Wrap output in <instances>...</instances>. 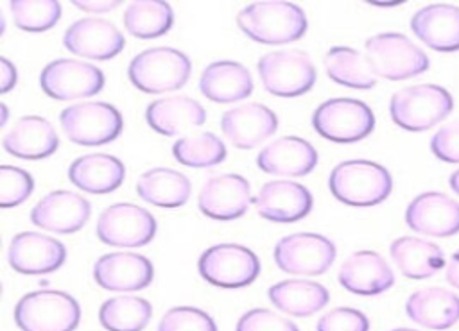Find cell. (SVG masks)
Returning a JSON list of instances; mask_svg holds the SVG:
<instances>
[{
  "label": "cell",
  "instance_id": "obj_1",
  "mask_svg": "<svg viewBox=\"0 0 459 331\" xmlns=\"http://www.w3.org/2000/svg\"><path fill=\"white\" fill-rule=\"evenodd\" d=\"M237 25L256 43L281 45L296 41L307 32V16L292 2L260 0L238 11Z\"/></svg>",
  "mask_w": 459,
  "mask_h": 331
},
{
  "label": "cell",
  "instance_id": "obj_2",
  "mask_svg": "<svg viewBox=\"0 0 459 331\" xmlns=\"http://www.w3.org/2000/svg\"><path fill=\"white\" fill-rule=\"evenodd\" d=\"M332 195L348 206L368 208L384 202L393 190V177L382 165L369 159L339 163L328 177Z\"/></svg>",
  "mask_w": 459,
  "mask_h": 331
},
{
  "label": "cell",
  "instance_id": "obj_3",
  "mask_svg": "<svg viewBox=\"0 0 459 331\" xmlns=\"http://www.w3.org/2000/svg\"><path fill=\"white\" fill-rule=\"evenodd\" d=\"M454 109L450 91L437 84H414L398 89L389 102L391 120L412 132L427 131L445 120Z\"/></svg>",
  "mask_w": 459,
  "mask_h": 331
},
{
  "label": "cell",
  "instance_id": "obj_4",
  "mask_svg": "<svg viewBox=\"0 0 459 331\" xmlns=\"http://www.w3.org/2000/svg\"><path fill=\"white\" fill-rule=\"evenodd\" d=\"M79 320V302L61 290L25 293L14 306V322L22 331H74Z\"/></svg>",
  "mask_w": 459,
  "mask_h": 331
},
{
  "label": "cell",
  "instance_id": "obj_5",
  "mask_svg": "<svg viewBox=\"0 0 459 331\" xmlns=\"http://www.w3.org/2000/svg\"><path fill=\"white\" fill-rule=\"evenodd\" d=\"M192 72L186 54L170 47H154L136 54L129 66L127 77L134 88L143 93H165L185 86Z\"/></svg>",
  "mask_w": 459,
  "mask_h": 331
},
{
  "label": "cell",
  "instance_id": "obj_6",
  "mask_svg": "<svg viewBox=\"0 0 459 331\" xmlns=\"http://www.w3.org/2000/svg\"><path fill=\"white\" fill-rule=\"evenodd\" d=\"M366 57L375 72L389 81H403L427 72V54L400 32H380L366 41Z\"/></svg>",
  "mask_w": 459,
  "mask_h": 331
},
{
  "label": "cell",
  "instance_id": "obj_7",
  "mask_svg": "<svg viewBox=\"0 0 459 331\" xmlns=\"http://www.w3.org/2000/svg\"><path fill=\"white\" fill-rule=\"evenodd\" d=\"M314 131L333 143H355L375 129L371 107L357 98H330L312 113Z\"/></svg>",
  "mask_w": 459,
  "mask_h": 331
},
{
  "label": "cell",
  "instance_id": "obj_8",
  "mask_svg": "<svg viewBox=\"0 0 459 331\" xmlns=\"http://www.w3.org/2000/svg\"><path fill=\"white\" fill-rule=\"evenodd\" d=\"M201 277L219 288H244L260 274L258 256L238 243H217L197 259Z\"/></svg>",
  "mask_w": 459,
  "mask_h": 331
},
{
  "label": "cell",
  "instance_id": "obj_9",
  "mask_svg": "<svg viewBox=\"0 0 459 331\" xmlns=\"http://www.w3.org/2000/svg\"><path fill=\"white\" fill-rule=\"evenodd\" d=\"M61 127L77 145H104L117 140L124 120L120 111L108 102H79L61 111Z\"/></svg>",
  "mask_w": 459,
  "mask_h": 331
},
{
  "label": "cell",
  "instance_id": "obj_10",
  "mask_svg": "<svg viewBox=\"0 0 459 331\" xmlns=\"http://www.w3.org/2000/svg\"><path fill=\"white\" fill-rule=\"evenodd\" d=\"M256 68L264 88L285 98L310 91L317 79L310 57L301 50L269 52L260 57Z\"/></svg>",
  "mask_w": 459,
  "mask_h": 331
},
{
  "label": "cell",
  "instance_id": "obj_11",
  "mask_svg": "<svg viewBox=\"0 0 459 331\" xmlns=\"http://www.w3.org/2000/svg\"><path fill=\"white\" fill-rule=\"evenodd\" d=\"M158 224L147 209L118 202L108 206L97 220V236L106 245L117 247H142L156 234Z\"/></svg>",
  "mask_w": 459,
  "mask_h": 331
},
{
  "label": "cell",
  "instance_id": "obj_12",
  "mask_svg": "<svg viewBox=\"0 0 459 331\" xmlns=\"http://www.w3.org/2000/svg\"><path fill=\"white\" fill-rule=\"evenodd\" d=\"M335 259V245L326 236L316 233H294L283 236L274 247V261L289 274L319 276Z\"/></svg>",
  "mask_w": 459,
  "mask_h": 331
},
{
  "label": "cell",
  "instance_id": "obj_13",
  "mask_svg": "<svg viewBox=\"0 0 459 331\" xmlns=\"http://www.w3.org/2000/svg\"><path fill=\"white\" fill-rule=\"evenodd\" d=\"M41 89L56 100L93 97L104 88L100 68L77 59H54L39 73Z\"/></svg>",
  "mask_w": 459,
  "mask_h": 331
},
{
  "label": "cell",
  "instance_id": "obj_14",
  "mask_svg": "<svg viewBox=\"0 0 459 331\" xmlns=\"http://www.w3.org/2000/svg\"><path fill=\"white\" fill-rule=\"evenodd\" d=\"M9 265L27 276L48 274L57 270L66 259L65 245L41 233L23 231L13 236L7 250Z\"/></svg>",
  "mask_w": 459,
  "mask_h": 331
},
{
  "label": "cell",
  "instance_id": "obj_15",
  "mask_svg": "<svg viewBox=\"0 0 459 331\" xmlns=\"http://www.w3.org/2000/svg\"><path fill=\"white\" fill-rule=\"evenodd\" d=\"M251 202H255L251 197V186L247 179L238 174L210 177L197 199L201 213L213 220L240 218Z\"/></svg>",
  "mask_w": 459,
  "mask_h": 331
},
{
  "label": "cell",
  "instance_id": "obj_16",
  "mask_svg": "<svg viewBox=\"0 0 459 331\" xmlns=\"http://www.w3.org/2000/svg\"><path fill=\"white\" fill-rule=\"evenodd\" d=\"M63 45L81 57L106 61L118 55L126 45L122 32L108 20L82 18L74 21L63 36Z\"/></svg>",
  "mask_w": 459,
  "mask_h": 331
},
{
  "label": "cell",
  "instance_id": "obj_17",
  "mask_svg": "<svg viewBox=\"0 0 459 331\" xmlns=\"http://www.w3.org/2000/svg\"><path fill=\"white\" fill-rule=\"evenodd\" d=\"M152 263L136 252H109L93 265V279L111 292H136L152 283Z\"/></svg>",
  "mask_w": 459,
  "mask_h": 331
},
{
  "label": "cell",
  "instance_id": "obj_18",
  "mask_svg": "<svg viewBox=\"0 0 459 331\" xmlns=\"http://www.w3.org/2000/svg\"><path fill=\"white\" fill-rule=\"evenodd\" d=\"M405 222L411 229L429 236L457 234L459 202L441 191L420 193L409 202Z\"/></svg>",
  "mask_w": 459,
  "mask_h": 331
},
{
  "label": "cell",
  "instance_id": "obj_19",
  "mask_svg": "<svg viewBox=\"0 0 459 331\" xmlns=\"http://www.w3.org/2000/svg\"><path fill=\"white\" fill-rule=\"evenodd\" d=\"M90 213L91 206L84 197L68 190H56L38 200L30 211V220L41 229L70 234L88 222Z\"/></svg>",
  "mask_w": 459,
  "mask_h": 331
},
{
  "label": "cell",
  "instance_id": "obj_20",
  "mask_svg": "<svg viewBox=\"0 0 459 331\" xmlns=\"http://www.w3.org/2000/svg\"><path fill=\"white\" fill-rule=\"evenodd\" d=\"M312 193L294 181L265 182L255 197L256 211L262 218L290 224L307 216L312 209Z\"/></svg>",
  "mask_w": 459,
  "mask_h": 331
},
{
  "label": "cell",
  "instance_id": "obj_21",
  "mask_svg": "<svg viewBox=\"0 0 459 331\" xmlns=\"http://www.w3.org/2000/svg\"><path fill=\"white\" fill-rule=\"evenodd\" d=\"M224 136L238 149H253L278 129L274 111L258 102H247L226 111L221 118Z\"/></svg>",
  "mask_w": 459,
  "mask_h": 331
},
{
  "label": "cell",
  "instance_id": "obj_22",
  "mask_svg": "<svg viewBox=\"0 0 459 331\" xmlns=\"http://www.w3.org/2000/svg\"><path fill=\"white\" fill-rule=\"evenodd\" d=\"M337 277L342 288L357 295H378L394 283L391 267L375 250H359L348 256Z\"/></svg>",
  "mask_w": 459,
  "mask_h": 331
},
{
  "label": "cell",
  "instance_id": "obj_23",
  "mask_svg": "<svg viewBox=\"0 0 459 331\" xmlns=\"http://www.w3.org/2000/svg\"><path fill=\"white\" fill-rule=\"evenodd\" d=\"M256 165L265 174L299 177L316 168L317 150L303 138L281 136L260 150Z\"/></svg>",
  "mask_w": 459,
  "mask_h": 331
},
{
  "label": "cell",
  "instance_id": "obj_24",
  "mask_svg": "<svg viewBox=\"0 0 459 331\" xmlns=\"http://www.w3.org/2000/svg\"><path fill=\"white\" fill-rule=\"evenodd\" d=\"M411 29L418 39L437 52L459 50V7L454 4H430L414 13Z\"/></svg>",
  "mask_w": 459,
  "mask_h": 331
},
{
  "label": "cell",
  "instance_id": "obj_25",
  "mask_svg": "<svg viewBox=\"0 0 459 331\" xmlns=\"http://www.w3.org/2000/svg\"><path fill=\"white\" fill-rule=\"evenodd\" d=\"M4 149L20 159H43L59 147L56 129L43 116H22L4 136Z\"/></svg>",
  "mask_w": 459,
  "mask_h": 331
},
{
  "label": "cell",
  "instance_id": "obj_26",
  "mask_svg": "<svg viewBox=\"0 0 459 331\" xmlns=\"http://www.w3.org/2000/svg\"><path fill=\"white\" fill-rule=\"evenodd\" d=\"M407 317L429 329H448L459 320V297L441 286L412 292L405 302Z\"/></svg>",
  "mask_w": 459,
  "mask_h": 331
},
{
  "label": "cell",
  "instance_id": "obj_27",
  "mask_svg": "<svg viewBox=\"0 0 459 331\" xmlns=\"http://www.w3.org/2000/svg\"><path fill=\"white\" fill-rule=\"evenodd\" d=\"M147 125L163 136H174L186 129L203 125L206 120L204 107L185 95L163 97L152 100L145 109Z\"/></svg>",
  "mask_w": 459,
  "mask_h": 331
},
{
  "label": "cell",
  "instance_id": "obj_28",
  "mask_svg": "<svg viewBox=\"0 0 459 331\" xmlns=\"http://www.w3.org/2000/svg\"><path fill=\"white\" fill-rule=\"evenodd\" d=\"M199 89L208 100L228 104L249 97L253 79L249 70L237 61H215L203 70Z\"/></svg>",
  "mask_w": 459,
  "mask_h": 331
},
{
  "label": "cell",
  "instance_id": "obj_29",
  "mask_svg": "<svg viewBox=\"0 0 459 331\" xmlns=\"http://www.w3.org/2000/svg\"><path fill=\"white\" fill-rule=\"evenodd\" d=\"M126 175L124 163L109 154H86L72 161L68 179L82 191L109 193L117 190Z\"/></svg>",
  "mask_w": 459,
  "mask_h": 331
},
{
  "label": "cell",
  "instance_id": "obj_30",
  "mask_svg": "<svg viewBox=\"0 0 459 331\" xmlns=\"http://www.w3.org/2000/svg\"><path fill=\"white\" fill-rule=\"evenodd\" d=\"M389 254L398 270L411 279L430 277L445 267V254L441 247L416 236L396 238L389 247Z\"/></svg>",
  "mask_w": 459,
  "mask_h": 331
},
{
  "label": "cell",
  "instance_id": "obj_31",
  "mask_svg": "<svg viewBox=\"0 0 459 331\" xmlns=\"http://www.w3.org/2000/svg\"><path fill=\"white\" fill-rule=\"evenodd\" d=\"M269 301L280 311L292 317H310L328 304V290L316 281L287 279L267 290Z\"/></svg>",
  "mask_w": 459,
  "mask_h": 331
},
{
  "label": "cell",
  "instance_id": "obj_32",
  "mask_svg": "<svg viewBox=\"0 0 459 331\" xmlns=\"http://www.w3.org/2000/svg\"><path fill=\"white\" fill-rule=\"evenodd\" d=\"M190 191V179L185 174L165 166L147 170L136 182L140 199L158 208H179L188 200Z\"/></svg>",
  "mask_w": 459,
  "mask_h": 331
},
{
  "label": "cell",
  "instance_id": "obj_33",
  "mask_svg": "<svg viewBox=\"0 0 459 331\" xmlns=\"http://www.w3.org/2000/svg\"><path fill=\"white\" fill-rule=\"evenodd\" d=\"M326 75L346 88L369 89L377 84V75L368 61L359 50L350 47H332L325 54Z\"/></svg>",
  "mask_w": 459,
  "mask_h": 331
},
{
  "label": "cell",
  "instance_id": "obj_34",
  "mask_svg": "<svg viewBox=\"0 0 459 331\" xmlns=\"http://www.w3.org/2000/svg\"><path fill=\"white\" fill-rule=\"evenodd\" d=\"M174 23V11L163 0H134L124 13L126 30L140 39L167 34Z\"/></svg>",
  "mask_w": 459,
  "mask_h": 331
},
{
  "label": "cell",
  "instance_id": "obj_35",
  "mask_svg": "<svg viewBox=\"0 0 459 331\" xmlns=\"http://www.w3.org/2000/svg\"><path fill=\"white\" fill-rule=\"evenodd\" d=\"M151 317V302L134 295L111 297L99 308V322L106 331H142Z\"/></svg>",
  "mask_w": 459,
  "mask_h": 331
},
{
  "label": "cell",
  "instance_id": "obj_36",
  "mask_svg": "<svg viewBox=\"0 0 459 331\" xmlns=\"http://www.w3.org/2000/svg\"><path fill=\"white\" fill-rule=\"evenodd\" d=\"M176 161L192 168H206L226 159V145L213 132L181 138L172 145Z\"/></svg>",
  "mask_w": 459,
  "mask_h": 331
},
{
  "label": "cell",
  "instance_id": "obj_37",
  "mask_svg": "<svg viewBox=\"0 0 459 331\" xmlns=\"http://www.w3.org/2000/svg\"><path fill=\"white\" fill-rule=\"evenodd\" d=\"M9 7L14 25L27 32L48 30L61 18V4L56 0H13Z\"/></svg>",
  "mask_w": 459,
  "mask_h": 331
},
{
  "label": "cell",
  "instance_id": "obj_38",
  "mask_svg": "<svg viewBox=\"0 0 459 331\" xmlns=\"http://www.w3.org/2000/svg\"><path fill=\"white\" fill-rule=\"evenodd\" d=\"M158 331H217L215 320L194 306H176L165 311Z\"/></svg>",
  "mask_w": 459,
  "mask_h": 331
},
{
  "label": "cell",
  "instance_id": "obj_39",
  "mask_svg": "<svg viewBox=\"0 0 459 331\" xmlns=\"http://www.w3.org/2000/svg\"><path fill=\"white\" fill-rule=\"evenodd\" d=\"M34 190V179L18 166H0V208H13L29 199Z\"/></svg>",
  "mask_w": 459,
  "mask_h": 331
},
{
  "label": "cell",
  "instance_id": "obj_40",
  "mask_svg": "<svg viewBox=\"0 0 459 331\" xmlns=\"http://www.w3.org/2000/svg\"><path fill=\"white\" fill-rule=\"evenodd\" d=\"M235 331H299L298 326L283 315L265 308H253L240 315Z\"/></svg>",
  "mask_w": 459,
  "mask_h": 331
},
{
  "label": "cell",
  "instance_id": "obj_41",
  "mask_svg": "<svg viewBox=\"0 0 459 331\" xmlns=\"http://www.w3.org/2000/svg\"><path fill=\"white\" fill-rule=\"evenodd\" d=\"M316 331H369V320L360 310L341 306L326 311L317 320Z\"/></svg>",
  "mask_w": 459,
  "mask_h": 331
},
{
  "label": "cell",
  "instance_id": "obj_42",
  "mask_svg": "<svg viewBox=\"0 0 459 331\" xmlns=\"http://www.w3.org/2000/svg\"><path fill=\"white\" fill-rule=\"evenodd\" d=\"M430 150L445 163H459V120H454L434 132Z\"/></svg>",
  "mask_w": 459,
  "mask_h": 331
},
{
  "label": "cell",
  "instance_id": "obj_43",
  "mask_svg": "<svg viewBox=\"0 0 459 331\" xmlns=\"http://www.w3.org/2000/svg\"><path fill=\"white\" fill-rule=\"evenodd\" d=\"M18 75H16V66L7 59L0 57V93H7L16 86Z\"/></svg>",
  "mask_w": 459,
  "mask_h": 331
},
{
  "label": "cell",
  "instance_id": "obj_44",
  "mask_svg": "<svg viewBox=\"0 0 459 331\" xmlns=\"http://www.w3.org/2000/svg\"><path fill=\"white\" fill-rule=\"evenodd\" d=\"M120 2L117 0H75L74 5L81 11H88V13H106L111 11L118 5Z\"/></svg>",
  "mask_w": 459,
  "mask_h": 331
},
{
  "label": "cell",
  "instance_id": "obj_45",
  "mask_svg": "<svg viewBox=\"0 0 459 331\" xmlns=\"http://www.w3.org/2000/svg\"><path fill=\"white\" fill-rule=\"evenodd\" d=\"M446 281L459 290V249L452 254V259L446 268Z\"/></svg>",
  "mask_w": 459,
  "mask_h": 331
},
{
  "label": "cell",
  "instance_id": "obj_46",
  "mask_svg": "<svg viewBox=\"0 0 459 331\" xmlns=\"http://www.w3.org/2000/svg\"><path fill=\"white\" fill-rule=\"evenodd\" d=\"M448 184H450V188L459 195V168L448 177Z\"/></svg>",
  "mask_w": 459,
  "mask_h": 331
},
{
  "label": "cell",
  "instance_id": "obj_47",
  "mask_svg": "<svg viewBox=\"0 0 459 331\" xmlns=\"http://www.w3.org/2000/svg\"><path fill=\"white\" fill-rule=\"evenodd\" d=\"M0 113H2V118H0V125H5V122H7V116H9V111H7V106H5V104H0Z\"/></svg>",
  "mask_w": 459,
  "mask_h": 331
},
{
  "label": "cell",
  "instance_id": "obj_48",
  "mask_svg": "<svg viewBox=\"0 0 459 331\" xmlns=\"http://www.w3.org/2000/svg\"><path fill=\"white\" fill-rule=\"evenodd\" d=\"M391 331H418V329H411V327H396V329H391Z\"/></svg>",
  "mask_w": 459,
  "mask_h": 331
}]
</instances>
